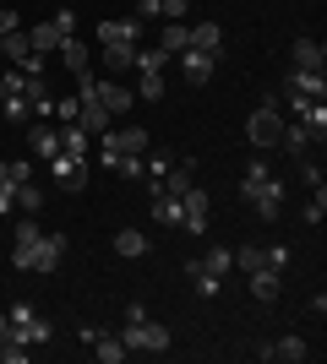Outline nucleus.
I'll use <instances>...</instances> for the list:
<instances>
[{
  "mask_svg": "<svg viewBox=\"0 0 327 364\" xmlns=\"http://www.w3.org/2000/svg\"><path fill=\"white\" fill-rule=\"evenodd\" d=\"M66 261V234H49L38 218H22L11 234V267L16 272H55Z\"/></svg>",
  "mask_w": 327,
  "mask_h": 364,
  "instance_id": "obj_1",
  "label": "nucleus"
},
{
  "mask_svg": "<svg viewBox=\"0 0 327 364\" xmlns=\"http://www.w3.org/2000/svg\"><path fill=\"white\" fill-rule=\"evenodd\" d=\"M240 201H246L256 218H279L284 213V180H273V168L262 158H251L246 174H240Z\"/></svg>",
  "mask_w": 327,
  "mask_h": 364,
  "instance_id": "obj_2",
  "label": "nucleus"
},
{
  "mask_svg": "<svg viewBox=\"0 0 327 364\" xmlns=\"http://www.w3.org/2000/svg\"><path fill=\"white\" fill-rule=\"evenodd\" d=\"M120 343L131 353H153V359H158V353H170V326L153 321L142 304H131V310H125V326H120Z\"/></svg>",
  "mask_w": 327,
  "mask_h": 364,
  "instance_id": "obj_3",
  "label": "nucleus"
},
{
  "mask_svg": "<svg viewBox=\"0 0 327 364\" xmlns=\"http://www.w3.org/2000/svg\"><path fill=\"white\" fill-rule=\"evenodd\" d=\"M234 272V250L229 245H213L207 256L186 261V277H191V289L202 294V299H218V289H224V277Z\"/></svg>",
  "mask_w": 327,
  "mask_h": 364,
  "instance_id": "obj_4",
  "label": "nucleus"
},
{
  "mask_svg": "<svg viewBox=\"0 0 327 364\" xmlns=\"http://www.w3.org/2000/svg\"><path fill=\"white\" fill-rule=\"evenodd\" d=\"M284 125H289V120H284V109L273 104V98H267V104H256V109H251V120H246V141H251L256 152H279Z\"/></svg>",
  "mask_w": 327,
  "mask_h": 364,
  "instance_id": "obj_5",
  "label": "nucleus"
},
{
  "mask_svg": "<svg viewBox=\"0 0 327 364\" xmlns=\"http://www.w3.org/2000/svg\"><path fill=\"white\" fill-rule=\"evenodd\" d=\"M147 147H153V141H147V131H137V125H120V131H115V125H109L104 136H98V164H115V158H147Z\"/></svg>",
  "mask_w": 327,
  "mask_h": 364,
  "instance_id": "obj_6",
  "label": "nucleus"
},
{
  "mask_svg": "<svg viewBox=\"0 0 327 364\" xmlns=\"http://www.w3.org/2000/svg\"><path fill=\"white\" fill-rule=\"evenodd\" d=\"M6 316H11V343H22V348H44L49 337H55V326H49V321L38 316L28 299H11V310H6Z\"/></svg>",
  "mask_w": 327,
  "mask_h": 364,
  "instance_id": "obj_7",
  "label": "nucleus"
},
{
  "mask_svg": "<svg viewBox=\"0 0 327 364\" xmlns=\"http://www.w3.org/2000/svg\"><path fill=\"white\" fill-rule=\"evenodd\" d=\"M207 213H213V196L202 185H186L180 191V228L186 234H207Z\"/></svg>",
  "mask_w": 327,
  "mask_h": 364,
  "instance_id": "obj_8",
  "label": "nucleus"
},
{
  "mask_svg": "<svg viewBox=\"0 0 327 364\" xmlns=\"http://www.w3.org/2000/svg\"><path fill=\"white\" fill-rule=\"evenodd\" d=\"M88 164H93V158H71V152H61V158H49V174H55V191H66V196H77L82 185H88Z\"/></svg>",
  "mask_w": 327,
  "mask_h": 364,
  "instance_id": "obj_9",
  "label": "nucleus"
},
{
  "mask_svg": "<svg viewBox=\"0 0 327 364\" xmlns=\"http://www.w3.org/2000/svg\"><path fill=\"white\" fill-rule=\"evenodd\" d=\"M82 343L93 348V359H98V364H125V359H131V348L120 343V332H98V326H82Z\"/></svg>",
  "mask_w": 327,
  "mask_h": 364,
  "instance_id": "obj_10",
  "label": "nucleus"
},
{
  "mask_svg": "<svg viewBox=\"0 0 327 364\" xmlns=\"http://www.w3.org/2000/svg\"><path fill=\"white\" fill-rule=\"evenodd\" d=\"M175 65H180V76H186L191 87H207V82H213V71H218V60H213V55H202V49H180V55H175Z\"/></svg>",
  "mask_w": 327,
  "mask_h": 364,
  "instance_id": "obj_11",
  "label": "nucleus"
},
{
  "mask_svg": "<svg viewBox=\"0 0 327 364\" xmlns=\"http://www.w3.org/2000/svg\"><path fill=\"white\" fill-rule=\"evenodd\" d=\"M93 98H98V104L109 109V120H120L125 109L137 104V92H131V87H120L115 76H104V82H93Z\"/></svg>",
  "mask_w": 327,
  "mask_h": 364,
  "instance_id": "obj_12",
  "label": "nucleus"
},
{
  "mask_svg": "<svg viewBox=\"0 0 327 364\" xmlns=\"http://www.w3.org/2000/svg\"><path fill=\"white\" fill-rule=\"evenodd\" d=\"M98 44H142V22L137 16H104L98 22Z\"/></svg>",
  "mask_w": 327,
  "mask_h": 364,
  "instance_id": "obj_13",
  "label": "nucleus"
},
{
  "mask_svg": "<svg viewBox=\"0 0 327 364\" xmlns=\"http://www.w3.org/2000/svg\"><path fill=\"white\" fill-rule=\"evenodd\" d=\"M306 359H311V348H306V337H295V332L262 348V364H306Z\"/></svg>",
  "mask_w": 327,
  "mask_h": 364,
  "instance_id": "obj_14",
  "label": "nucleus"
},
{
  "mask_svg": "<svg viewBox=\"0 0 327 364\" xmlns=\"http://www.w3.org/2000/svg\"><path fill=\"white\" fill-rule=\"evenodd\" d=\"M284 92H289V98H327V76L322 71H295V65H289Z\"/></svg>",
  "mask_w": 327,
  "mask_h": 364,
  "instance_id": "obj_15",
  "label": "nucleus"
},
{
  "mask_svg": "<svg viewBox=\"0 0 327 364\" xmlns=\"http://www.w3.org/2000/svg\"><path fill=\"white\" fill-rule=\"evenodd\" d=\"M311 147H322V141H316L300 120L284 125V136H279V152H284V158H295V164H300V158H311Z\"/></svg>",
  "mask_w": 327,
  "mask_h": 364,
  "instance_id": "obj_16",
  "label": "nucleus"
},
{
  "mask_svg": "<svg viewBox=\"0 0 327 364\" xmlns=\"http://www.w3.org/2000/svg\"><path fill=\"white\" fill-rule=\"evenodd\" d=\"M289 65H295V71H322V65H327V44H316V38H295Z\"/></svg>",
  "mask_w": 327,
  "mask_h": 364,
  "instance_id": "obj_17",
  "label": "nucleus"
},
{
  "mask_svg": "<svg viewBox=\"0 0 327 364\" xmlns=\"http://www.w3.org/2000/svg\"><path fill=\"white\" fill-rule=\"evenodd\" d=\"M28 147H33V158H61V125H28Z\"/></svg>",
  "mask_w": 327,
  "mask_h": 364,
  "instance_id": "obj_18",
  "label": "nucleus"
},
{
  "mask_svg": "<svg viewBox=\"0 0 327 364\" xmlns=\"http://www.w3.org/2000/svg\"><path fill=\"white\" fill-rule=\"evenodd\" d=\"M186 49H202V55L224 60V28H218V22H197V28H191V44H186Z\"/></svg>",
  "mask_w": 327,
  "mask_h": 364,
  "instance_id": "obj_19",
  "label": "nucleus"
},
{
  "mask_svg": "<svg viewBox=\"0 0 327 364\" xmlns=\"http://www.w3.org/2000/svg\"><path fill=\"white\" fill-rule=\"evenodd\" d=\"M251 277V294L262 304H279V294H284V272H273V267H256V272H246Z\"/></svg>",
  "mask_w": 327,
  "mask_h": 364,
  "instance_id": "obj_20",
  "label": "nucleus"
},
{
  "mask_svg": "<svg viewBox=\"0 0 327 364\" xmlns=\"http://www.w3.org/2000/svg\"><path fill=\"white\" fill-rule=\"evenodd\" d=\"M61 65L71 76H88V71H93V49L82 44V38H66V44H61Z\"/></svg>",
  "mask_w": 327,
  "mask_h": 364,
  "instance_id": "obj_21",
  "label": "nucleus"
},
{
  "mask_svg": "<svg viewBox=\"0 0 327 364\" xmlns=\"http://www.w3.org/2000/svg\"><path fill=\"white\" fill-rule=\"evenodd\" d=\"M170 60H175V55H164L158 44H137V55H131V65H137L142 76H164V71H170Z\"/></svg>",
  "mask_w": 327,
  "mask_h": 364,
  "instance_id": "obj_22",
  "label": "nucleus"
},
{
  "mask_svg": "<svg viewBox=\"0 0 327 364\" xmlns=\"http://www.w3.org/2000/svg\"><path fill=\"white\" fill-rule=\"evenodd\" d=\"M147 250H153V240H147L142 228H120V234H115V256H125V261H142Z\"/></svg>",
  "mask_w": 327,
  "mask_h": 364,
  "instance_id": "obj_23",
  "label": "nucleus"
},
{
  "mask_svg": "<svg viewBox=\"0 0 327 364\" xmlns=\"http://www.w3.org/2000/svg\"><path fill=\"white\" fill-rule=\"evenodd\" d=\"M186 44H191V28H186V22H158V49H164V55H180Z\"/></svg>",
  "mask_w": 327,
  "mask_h": 364,
  "instance_id": "obj_24",
  "label": "nucleus"
},
{
  "mask_svg": "<svg viewBox=\"0 0 327 364\" xmlns=\"http://www.w3.org/2000/svg\"><path fill=\"white\" fill-rule=\"evenodd\" d=\"M28 44H33V55H44V60H49V55H55L66 38H61V28H55V22H38V28L28 33Z\"/></svg>",
  "mask_w": 327,
  "mask_h": 364,
  "instance_id": "obj_25",
  "label": "nucleus"
},
{
  "mask_svg": "<svg viewBox=\"0 0 327 364\" xmlns=\"http://www.w3.org/2000/svg\"><path fill=\"white\" fill-rule=\"evenodd\" d=\"M61 152H71V158H93V136H88L82 125H61Z\"/></svg>",
  "mask_w": 327,
  "mask_h": 364,
  "instance_id": "obj_26",
  "label": "nucleus"
},
{
  "mask_svg": "<svg viewBox=\"0 0 327 364\" xmlns=\"http://www.w3.org/2000/svg\"><path fill=\"white\" fill-rule=\"evenodd\" d=\"M153 223L180 228V196H170V191H153Z\"/></svg>",
  "mask_w": 327,
  "mask_h": 364,
  "instance_id": "obj_27",
  "label": "nucleus"
},
{
  "mask_svg": "<svg viewBox=\"0 0 327 364\" xmlns=\"http://www.w3.org/2000/svg\"><path fill=\"white\" fill-rule=\"evenodd\" d=\"M38 207H44V185L22 180V185H16V213H38Z\"/></svg>",
  "mask_w": 327,
  "mask_h": 364,
  "instance_id": "obj_28",
  "label": "nucleus"
},
{
  "mask_svg": "<svg viewBox=\"0 0 327 364\" xmlns=\"http://www.w3.org/2000/svg\"><path fill=\"white\" fill-rule=\"evenodd\" d=\"M98 49H104L109 76H115V71H125V65H131V55H137V44H98Z\"/></svg>",
  "mask_w": 327,
  "mask_h": 364,
  "instance_id": "obj_29",
  "label": "nucleus"
},
{
  "mask_svg": "<svg viewBox=\"0 0 327 364\" xmlns=\"http://www.w3.org/2000/svg\"><path fill=\"white\" fill-rule=\"evenodd\" d=\"M234 267H240V272H256V267H267V245H240V250H234Z\"/></svg>",
  "mask_w": 327,
  "mask_h": 364,
  "instance_id": "obj_30",
  "label": "nucleus"
},
{
  "mask_svg": "<svg viewBox=\"0 0 327 364\" xmlns=\"http://www.w3.org/2000/svg\"><path fill=\"white\" fill-rule=\"evenodd\" d=\"M300 218H306V223H322V218H327V185H322V191H311V201H306V213H300Z\"/></svg>",
  "mask_w": 327,
  "mask_h": 364,
  "instance_id": "obj_31",
  "label": "nucleus"
},
{
  "mask_svg": "<svg viewBox=\"0 0 327 364\" xmlns=\"http://www.w3.org/2000/svg\"><path fill=\"white\" fill-rule=\"evenodd\" d=\"M55 125H77V92H71V98H55Z\"/></svg>",
  "mask_w": 327,
  "mask_h": 364,
  "instance_id": "obj_32",
  "label": "nucleus"
},
{
  "mask_svg": "<svg viewBox=\"0 0 327 364\" xmlns=\"http://www.w3.org/2000/svg\"><path fill=\"white\" fill-rule=\"evenodd\" d=\"M109 174H120V180H142V158H115Z\"/></svg>",
  "mask_w": 327,
  "mask_h": 364,
  "instance_id": "obj_33",
  "label": "nucleus"
},
{
  "mask_svg": "<svg viewBox=\"0 0 327 364\" xmlns=\"http://www.w3.org/2000/svg\"><path fill=\"white\" fill-rule=\"evenodd\" d=\"M300 180L311 185V191H322V164H311V158H300V168H295Z\"/></svg>",
  "mask_w": 327,
  "mask_h": 364,
  "instance_id": "obj_34",
  "label": "nucleus"
},
{
  "mask_svg": "<svg viewBox=\"0 0 327 364\" xmlns=\"http://www.w3.org/2000/svg\"><path fill=\"white\" fill-rule=\"evenodd\" d=\"M164 98V76H142V104H158Z\"/></svg>",
  "mask_w": 327,
  "mask_h": 364,
  "instance_id": "obj_35",
  "label": "nucleus"
},
{
  "mask_svg": "<svg viewBox=\"0 0 327 364\" xmlns=\"http://www.w3.org/2000/svg\"><path fill=\"white\" fill-rule=\"evenodd\" d=\"M267 267H273V272H284V267H289V250H284V245H267Z\"/></svg>",
  "mask_w": 327,
  "mask_h": 364,
  "instance_id": "obj_36",
  "label": "nucleus"
},
{
  "mask_svg": "<svg viewBox=\"0 0 327 364\" xmlns=\"http://www.w3.org/2000/svg\"><path fill=\"white\" fill-rule=\"evenodd\" d=\"M22 28V16H16V6H0V33H16Z\"/></svg>",
  "mask_w": 327,
  "mask_h": 364,
  "instance_id": "obj_37",
  "label": "nucleus"
},
{
  "mask_svg": "<svg viewBox=\"0 0 327 364\" xmlns=\"http://www.w3.org/2000/svg\"><path fill=\"white\" fill-rule=\"evenodd\" d=\"M0 337H11V316L6 310H0Z\"/></svg>",
  "mask_w": 327,
  "mask_h": 364,
  "instance_id": "obj_38",
  "label": "nucleus"
}]
</instances>
